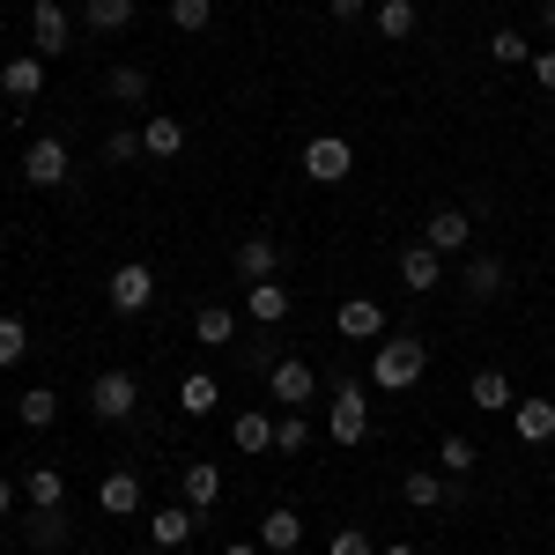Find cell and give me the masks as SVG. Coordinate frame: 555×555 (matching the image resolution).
Wrapping results in <instances>:
<instances>
[{
  "instance_id": "6da1fadb",
  "label": "cell",
  "mask_w": 555,
  "mask_h": 555,
  "mask_svg": "<svg viewBox=\"0 0 555 555\" xmlns=\"http://www.w3.org/2000/svg\"><path fill=\"white\" fill-rule=\"evenodd\" d=\"M423 371H429V348L415 341V334H392V341L371 348V385H378V392H408Z\"/></svg>"
},
{
  "instance_id": "7a4b0ae2",
  "label": "cell",
  "mask_w": 555,
  "mask_h": 555,
  "mask_svg": "<svg viewBox=\"0 0 555 555\" xmlns=\"http://www.w3.org/2000/svg\"><path fill=\"white\" fill-rule=\"evenodd\" d=\"M326 437H334V444H363V437H371V385H363V378H341V385H334Z\"/></svg>"
},
{
  "instance_id": "3957f363",
  "label": "cell",
  "mask_w": 555,
  "mask_h": 555,
  "mask_svg": "<svg viewBox=\"0 0 555 555\" xmlns=\"http://www.w3.org/2000/svg\"><path fill=\"white\" fill-rule=\"evenodd\" d=\"M89 415H96V423H133V415H141V378H133V371H96Z\"/></svg>"
},
{
  "instance_id": "277c9868",
  "label": "cell",
  "mask_w": 555,
  "mask_h": 555,
  "mask_svg": "<svg viewBox=\"0 0 555 555\" xmlns=\"http://www.w3.org/2000/svg\"><path fill=\"white\" fill-rule=\"evenodd\" d=\"M104 304H112L119 319L149 311V304H156V274H149V259H119V267H112V282H104Z\"/></svg>"
},
{
  "instance_id": "5b68a950",
  "label": "cell",
  "mask_w": 555,
  "mask_h": 555,
  "mask_svg": "<svg viewBox=\"0 0 555 555\" xmlns=\"http://www.w3.org/2000/svg\"><path fill=\"white\" fill-rule=\"evenodd\" d=\"M75 44V15H67V0H30V52L38 60H60Z\"/></svg>"
},
{
  "instance_id": "8992f818",
  "label": "cell",
  "mask_w": 555,
  "mask_h": 555,
  "mask_svg": "<svg viewBox=\"0 0 555 555\" xmlns=\"http://www.w3.org/2000/svg\"><path fill=\"white\" fill-rule=\"evenodd\" d=\"M400 496H408L415 512H460V504H467V489H460L444 467H415L408 481H400Z\"/></svg>"
},
{
  "instance_id": "52a82bcc",
  "label": "cell",
  "mask_w": 555,
  "mask_h": 555,
  "mask_svg": "<svg viewBox=\"0 0 555 555\" xmlns=\"http://www.w3.org/2000/svg\"><path fill=\"white\" fill-rule=\"evenodd\" d=\"M356 171V149H348L341 133H319V141H304V178L311 185H341Z\"/></svg>"
},
{
  "instance_id": "ba28073f",
  "label": "cell",
  "mask_w": 555,
  "mask_h": 555,
  "mask_svg": "<svg viewBox=\"0 0 555 555\" xmlns=\"http://www.w3.org/2000/svg\"><path fill=\"white\" fill-rule=\"evenodd\" d=\"M67 171H75V156H67L60 133H38V141L23 149V185H67Z\"/></svg>"
},
{
  "instance_id": "9c48e42d",
  "label": "cell",
  "mask_w": 555,
  "mask_h": 555,
  "mask_svg": "<svg viewBox=\"0 0 555 555\" xmlns=\"http://www.w3.org/2000/svg\"><path fill=\"white\" fill-rule=\"evenodd\" d=\"M267 400H282V408H311V400H319V371L297 363V356H282V363L267 371Z\"/></svg>"
},
{
  "instance_id": "30bf717a",
  "label": "cell",
  "mask_w": 555,
  "mask_h": 555,
  "mask_svg": "<svg viewBox=\"0 0 555 555\" xmlns=\"http://www.w3.org/2000/svg\"><path fill=\"white\" fill-rule=\"evenodd\" d=\"M423 245H429V253H444V259L467 253V245H474V215H467V208H437V215L423 222Z\"/></svg>"
},
{
  "instance_id": "8fae6325",
  "label": "cell",
  "mask_w": 555,
  "mask_h": 555,
  "mask_svg": "<svg viewBox=\"0 0 555 555\" xmlns=\"http://www.w3.org/2000/svg\"><path fill=\"white\" fill-rule=\"evenodd\" d=\"M460 289H467L474 304H496L504 289H512V274H504V259H496V253H467V267H460Z\"/></svg>"
},
{
  "instance_id": "7c38bea8",
  "label": "cell",
  "mask_w": 555,
  "mask_h": 555,
  "mask_svg": "<svg viewBox=\"0 0 555 555\" xmlns=\"http://www.w3.org/2000/svg\"><path fill=\"white\" fill-rule=\"evenodd\" d=\"M334 326H341V341H385V304L378 297H348L341 311H334Z\"/></svg>"
},
{
  "instance_id": "4fadbf2b",
  "label": "cell",
  "mask_w": 555,
  "mask_h": 555,
  "mask_svg": "<svg viewBox=\"0 0 555 555\" xmlns=\"http://www.w3.org/2000/svg\"><path fill=\"white\" fill-rule=\"evenodd\" d=\"M289 311H297L289 282H245V319H253V326H282Z\"/></svg>"
},
{
  "instance_id": "5bb4252c",
  "label": "cell",
  "mask_w": 555,
  "mask_h": 555,
  "mask_svg": "<svg viewBox=\"0 0 555 555\" xmlns=\"http://www.w3.org/2000/svg\"><path fill=\"white\" fill-rule=\"evenodd\" d=\"M178 504H193V512L208 518L215 504H222V467H215V460H193V467L178 474Z\"/></svg>"
},
{
  "instance_id": "9a60e30c",
  "label": "cell",
  "mask_w": 555,
  "mask_h": 555,
  "mask_svg": "<svg viewBox=\"0 0 555 555\" xmlns=\"http://www.w3.org/2000/svg\"><path fill=\"white\" fill-rule=\"evenodd\" d=\"M44 67H52V60H38V52H15V60L0 67V89H8L15 104H38V96H44Z\"/></svg>"
},
{
  "instance_id": "2e32d148",
  "label": "cell",
  "mask_w": 555,
  "mask_h": 555,
  "mask_svg": "<svg viewBox=\"0 0 555 555\" xmlns=\"http://www.w3.org/2000/svg\"><path fill=\"white\" fill-rule=\"evenodd\" d=\"M193 526H201L193 504H156V512H149V541H156V548H185Z\"/></svg>"
},
{
  "instance_id": "e0dca14e",
  "label": "cell",
  "mask_w": 555,
  "mask_h": 555,
  "mask_svg": "<svg viewBox=\"0 0 555 555\" xmlns=\"http://www.w3.org/2000/svg\"><path fill=\"white\" fill-rule=\"evenodd\" d=\"M178 149H185V119H171V112H149V119H141V156L171 164Z\"/></svg>"
},
{
  "instance_id": "ac0fdd59",
  "label": "cell",
  "mask_w": 555,
  "mask_h": 555,
  "mask_svg": "<svg viewBox=\"0 0 555 555\" xmlns=\"http://www.w3.org/2000/svg\"><path fill=\"white\" fill-rule=\"evenodd\" d=\"M96 504H104L112 518H133V512H141V474H133V467H112L104 481H96Z\"/></svg>"
},
{
  "instance_id": "d6986e66",
  "label": "cell",
  "mask_w": 555,
  "mask_h": 555,
  "mask_svg": "<svg viewBox=\"0 0 555 555\" xmlns=\"http://www.w3.org/2000/svg\"><path fill=\"white\" fill-rule=\"evenodd\" d=\"M23 504H30V512H60V504H67V474L52 467V460L30 467V474H23Z\"/></svg>"
},
{
  "instance_id": "ffe728a7",
  "label": "cell",
  "mask_w": 555,
  "mask_h": 555,
  "mask_svg": "<svg viewBox=\"0 0 555 555\" xmlns=\"http://www.w3.org/2000/svg\"><path fill=\"white\" fill-rule=\"evenodd\" d=\"M467 400L481 408V415H512V408H518V392H512V378H504V371H474V378H467Z\"/></svg>"
},
{
  "instance_id": "44dd1931",
  "label": "cell",
  "mask_w": 555,
  "mask_h": 555,
  "mask_svg": "<svg viewBox=\"0 0 555 555\" xmlns=\"http://www.w3.org/2000/svg\"><path fill=\"white\" fill-rule=\"evenodd\" d=\"M274 267H282V245H274L267 230L237 245V282H274Z\"/></svg>"
},
{
  "instance_id": "7402d4cb",
  "label": "cell",
  "mask_w": 555,
  "mask_h": 555,
  "mask_svg": "<svg viewBox=\"0 0 555 555\" xmlns=\"http://www.w3.org/2000/svg\"><path fill=\"white\" fill-rule=\"evenodd\" d=\"M400 282H408L415 297H429V289L444 282V253H429V245H408V253H400Z\"/></svg>"
},
{
  "instance_id": "603a6c76",
  "label": "cell",
  "mask_w": 555,
  "mask_h": 555,
  "mask_svg": "<svg viewBox=\"0 0 555 555\" xmlns=\"http://www.w3.org/2000/svg\"><path fill=\"white\" fill-rule=\"evenodd\" d=\"M133 15H141V0H82V30H96V38H119Z\"/></svg>"
},
{
  "instance_id": "cb8c5ba5",
  "label": "cell",
  "mask_w": 555,
  "mask_h": 555,
  "mask_svg": "<svg viewBox=\"0 0 555 555\" xmlns=\"http://www.w3.org/2000/svg\"><path fill=\"white\" fill-rule=\"evenodd\" d=\"M259 548L267 555H297L304 548V518L297 512H267L259 518Z\"/></svg>"
},
{
  "instance_id": "d4e9b609",
  "label": "cell",
  "mask_w": 555,
  "mask_h": 555,
  "mask_svg": "<svg viewBox=\"0 0 555 555\" xmlns=\"http://www.w3.org/2000/svg\"><path fill=\"white\" fill-rule=\"evenodd\" d=\"M193 334H201V348H230L237 341V311L230 304H201L193 311Z\"/></svg>"
},
{
  "instance_id": "484cf974",
  "label": "cell",
  "mask_w": 555,
  "mask_h": 555,
  "mask_svg": "<svg viewBox=\"0 0 555 555\" xmlns=\"http://www.w3.org/2000/svg\"><path fill=\"white\" fill-rule=\"evenodd\" d=\"M512 429L526 437V444H548V437H555V400H518Z\"/></svg>"
},
{
  "instance_id": "4316f807",
  "label": "cell",
  "mask_w": 555,
  "mask_h": 555,
  "mask_svg": "<svg viewBox=\"0 0 555 555\" xmlns=\"http://www.w3.org/2000/svg\"><path fill=\"white\" fill-rule=\"evenodd\" d=\"M178 408H185V415H215V408H222V385H215L208 371H185V378H178Z\"/></svg>"
},
{
  "instance_id": "83f0119b",
  "label": "cell",
  "mask_w": 555,
  "mask_h": 555,
  "mask_svg": "<svg viewBox=\"0 0 555 555\" xmlns=\"http://www.w3.org/2000/svg\"><path fill=\"white\" fill-rule=\"evenodd\" d=\"M104 96H112V104H149V67L119 60V67L104 75Z\"/></svg>"
},
{
  "instance_id": "f1b7e54d",
  "label": "cell",
  "mask_w": 555,
  "mask_h": 555,
  "mask_svg": "<svg viewBox=\"0 0 555 555\" xmlns=\"http://www.w3.org/2000/svg\"><path fill=\"white\" fill-rule=\"evenodd\" d=\"M230 437H237V452H274V415H267V408H245V415L230 423Z\"/></svg>"
},
{
  "instance_id": "f546056e",
  "label": "cell",
  "mask_w": 555,
  "mask_h": 555,
  "mask_svg": "<svg viewBox=\"0 0 555 555\" xmlns=\"http://www.w3.org/2000/svg\"><path fill=\"white\" fill-rule=\"evenodd\" d=\"M474 460H481V452H474V437H460V429H444V437H437V467L452 474V481H467Z\"/></svg>"
},
{
  "instance_id": "4dcf8cb0",
  "label": "cell",
  "mask_w": 555,
  "mask_h": 555,
  "mask_svg": "<svg viewBox=\"0 0 555 555\" xmlns=\"http://www.w3.org/2000/svg\"><path fill=\"white\" fill-rule=\"evenodd\" d=\"M15 415H23V429H52L60 423V392H52V385H30V392L15 400Z\"/></svg>"
},
{
  "instance_id": "1f68e13d",
  "label": "cell",
  "mask_w": 555,
  "mask_h": 555,
  "mask_svg": "<svg viewBox=\"0 0 555 555\" xmlns=\"http://www.w3.org/2000/svg\"><path fill=\"white\" fill-rule=\"evenodd\" d=\"M415 23H423V15H415V0H378V38L408 44V38H415Z\"/></svg>"
},
{
  "instance_id": "d6a6232c",
  "label": "cell",
  "mask_w": 555,
  "mask_h": 555,
  "mask_svg": "<svg viewBox=\"0 0 555 555\" xmlns=\"http://www.w3.org/2000/svg\"><path fill=\"white\" fill-rule=\"evenodd\" d=\"M489 52H496V67H533V52H541V44L526 38V30H496Z\"/></svg>"
},
{
  "instance_id": "836d02e7",
  "label": "cell",
  "mask_w": 555,
  "mask_h": 555,
  "mask_svg": "<svg viewBox=\"0 0 555 555\" xmlns=\"http://www.w3.org/2000/svg\"><path fill=\"white\" fill-rule=\"evenodd\" d=\"M23 356H30V326L23 319H0V371H15Z\"/></svg>"
},
{
  "instance_id": "e575fe53",
  "label": "cell",
  "mask_w": 555,
  "mask_h": 555,
  "mask_svg": "<svg viewBox=\"0 0 555 555\" xmlns=\"http://www.w3.org/2000/svg\"><path fill=\"white\" fill-rule=\"evenodd\" d=\"M171 23L185 30V38H201V30L215 23V0H171Z\"/></svg>"
},
{
  "instance_id": "d590c367",
  "label": "cell",
  "mask_w": 555,
  "mask_h": 555,
  "mask_svg": "<svg viewBox=\"0 0 555 555\" xmlns=\"http://www.w3.org/2000/svg\"><path fill=\"white\" fill-rule=\"evenodd\" d=\"M23 533H30L38 548H67V518H60V512H30V526H23Z\"/></svg>"
},
{
  "instance_id": "8d00e7d4",
  "label": "cell",
  "mask_w": 555,
  "mask_h": 555,
  "mask_svg": "<svg viewBox=\"0 0 555 555\" xmlns=\"http://www.w3.org/2000/svg\"><path fill=\"white\" fill-rule=\"evenodd\" d=\"M304 444H311V423H304V408H289L274 423V452H304Z\"/></svg>"
},
{
  "instance_id": "74e56055",
  "label": "cell",
  "mask_w": 555,
  "mask_h": 555,
  "mask_svg": "<svg viewBox=\"0 0 555 555\" xmlns=\"http://www.w3.org/2000/svg\"><path fill=\"white\" fill-rule=\"evenodd\" d=\"M326 555H378V548H371V533H363V526H341V533L326 541Z\"/></svg>"
},
{
  "instance_id": "f35d334b",
  "label": "cell",
  "mask_w": 555,
  "mask_h": 555,
  "mask_svg": "<svg viewBox=\"0 0 555 555\" xmlns=\"http://www.w3.org/2000/svg\"><path fill=\"white\" fill-rule=\"evenodd\" d=\"M104 156H112V164H133V156H141V133H133V127H119L112 141H104Z\"/></svg>"
},
{
  "instance_id": "ab89813d",
  "label": "cell",
  "mask_w": 555,
  "mask_h": 555,
  "mask_svg": "<svg viewBox=\"0 0 555 555\" xmlns=\"http://www.w3.org/2000/svg\"><path fill=\"white\" fill-rule=\"evenodd\" d=\"M533 82L555 96V44H541V52H533Z\"/></svg>"
},
{
  "instance_id": "60d3db41",
  "label": "cell",
  "mask_w": 555,
  "mask_h": 555,
  "mask_svg": "<svg viewBox=\"0 0 555 555\" xmlns=\"http://www.w3.org/2000/svg\"><path fill=\"white\" fill-rule=\"evenodd\" d=\"M326 8H334V23H363L371 15V0H326Z\"/></svg>"
},
{
  "instance_id": "b9f144b4",
  "label": "cell",
  "mask_w": 555,
  "mask_h": 555,
  "mask_svg": "<svg viewBox=\"0 0 555 555\" xmlns=\"http://www.w3.org/2000/svg\"><path fill=\"white\" fill-rule=\"evenodd\" d=\"M15 496H23V489H15V481H8V474H0V518L15 512Z\"/></svg>"
},
{
  "instance_id": "7bdbcfd3",
  "label": "cell",
  "mask_w": 555,
  "mask_h": 555,
  "mask_svg": "<svg viewBox=\"0 0 555 555\" xmlns=\"http://www.w3.org/2000/svg\"><path fill=\"white\" fill-rule=\"evenodd\" d=\"M222 555H267V548H259V541H230Z\"/></svg>"
},
{
  "instance_id": "ee69618b",
  "label": "cell",
  "mask_w": 555,
  "mask_h": 555,
  "mask_svg": "<svg viewBox=\"0 0 555 555\" xmlns=\"http://www.w3.org/2000/svg\"><path fill=\"white\" fill-rule=\"evenodd\" d=\"M541 30H548V38H555V0H541Z\"/></svg>"
},
{
  "instance_id": "f6af8a7d",
  "label": "cell",
  "mask_w": 555,
  "mask_h": 555,
  "mask_svg": "<svg viewBox=\"0 0 555 555\" xmlns=\"http://www.w3.org/2000/svg\"><path fill=\"white\" fill-rule=\"evenodd\" d=\"M378 555H423V548H408V541H392V548H378Z\"/></svg>"
},
{
  "instance_id": "bcb514c9",
  "label": "cell",
  "mask_w": 555,
  "mask_h": 555,
  "mask_svg": "<svg viewBox=\"0 0 555 555\" xmlns=\"http://www.w3.org/2000/svg\"><path fill=\"white\" fill-rule=\"evenodd\" d=\"M297 555H319V548H297Z\"/></svg>"
}]
</instances>
